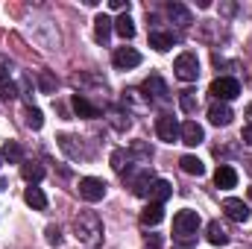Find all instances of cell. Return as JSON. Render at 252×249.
Returning <instances> with one entry per match:
<instances>
[{"label": "cell", "mask_w": 252, "mask_h": 249, "mask_svg": "<svg viewBox=\"0 0 252 249\" xmlns=\"http://www.w3.org/2000/svg\"><path fill=\"white\" fill-rule=\"evenodd\" d=\"M147 196H153V202H158V205H161L164 199H170V196H173V185H170L167 179H156V182L150 185V193H147Z\"/></svg>", "instance_id": "16"}, {"label": "cell", "mask_w": 252, "mask_h": 249, "mask_svg": "<svg viewBox=\"0 0 252 249\" xmlns=\"http://www.w3.org/2000/svg\"><path fill=\"white\" fill-rule=\"evenodd\" d=\"M9 67H12L9 56H0V79H3V76H9Z\"/></svg>", "instance_id": "35"}, {"label": "cell", "mask_w": 252, "mask_h": 249, "mask_svg": "<svg viewBox=\"0 0 252 249\" xmlns=\"http://www.w3.org/2000/svg\"><path fill=\"white\" fill-rule=\"evenodd\" d=\"M0 158H3V156H0Z\"/></svg>", "instance_id": "39"}, {"label": "cell", "mask_w": 252, "mask_h": 249, "mask_svg": "<svg viewBox=\"0 0 252 249\" xmlns=\"http://www.w3.org/2000/svg\"><path fill=\"white\" fill-rule=\"evenodd\" d=\"M208 241H211L214 247H226V244H229V232H226V226H220L217 220H211V223H208Z\"/></svg>", "instance_id": "20"}, {"label": "cell", "mask_w": 252, "mask_h": 249, "mask_svg": "<svg viewBox=\"0 0 252 249\" xmlns=\"http://www.w3.org/2000/svg\"><path fill=\"white\" fill-rule=\"evenodd\" d=\"M223 211H226L232 220H238V223H247V220H250V205H247L244 199H235V196H229V199L223 202Z\"/></svg>", "instance_id": "9"}, {"label": "cell", "mask_w": 252, "mask_h": 249, "mask_svg": "<svg viewBox=\"0 0 252 249\" xmlns=\"http://www.w3.org/2000/svg\"><path fill=\"white\" fill-rule=\"evenodd\" d=\"M173 73H176V79H182V82H193V79L199 76V59H196V53H182V56L173 62Z\"/></svg>", "instance_id": "4"}, {"label": "cell", "mask_w": 252, "mask_h": 249, "mask_svg": "<svg viewBox=\"0 0 252 249\" xmlns=\"http://www.w3.org/2000/svg\"><path fill=\"white\" fill-rule=\"evenodd\" d=\"M179 164H182V170L190 173V176H202V173H205V164H202L196 156H182V161H179Z\"/></svg>", "instance_id": "25"}, {"label": "cell", "mask_w": 252, "mask_h": 249, "mask_svg": "<svg viewBox=\"0 0 252 249\" xmlns=\"http://www.w3.org/2000/svg\"><path fill=\"white\" fill-rule=\"evenodd\" d=\"M79 196L85 202H100L106 196V182L103 179H94V176H85L79 179Z\"/></svg>", "instance_id": "6"}, {"label": "cell", "mask_w": 252, "mask_h": 249, "mask_svg": "<svg viewBox=\"0 0 252 249\" xmlns=\"http://www.w3.org/2000/svg\"><path fill=\"white\" fill-rule=\"evenodd\" d=\"M196 229H199V214L196 211H179L176 217H173V235L179 238V241H190L193 235H196Z\"/></svg>", "instance_id": "2"}, {"label": "cell", "mask_w": 252, "mask_h": 249, "mask_svg": "<svg viewBox=\"0 0 252 249\" xmlns=\"http://www.w3.org/2000/svg\"><path fill=\"white\" fill-rule=\"evenodd\" d=\"M0 97H3V100H15V97H18V85H15L9 76L0 79Z\"/></svg>", "instance_id": "28"}, {"label": "cell", "mask_w": 252, "mask_h": 249, "mask_svg": "<svg viewBox=\"0 0 252 249\" xmlns=\"http://www.w3.org/2000/svg\"><path fill=\"white\" fill-rule=\"evenodd\" d=\"M208 94H214L217 100H235L238 94H241V82L238 79H232V76H220V79H214L211 82V88H208Z\"/></svg>", "instance_id": "5"}, {"label": "cell", "mask_w": 252, "mask_h": 249, "mask_svg": "<svg viewBox=\"0 0 252 249\" xmlns=\"http://www.w3.org/2000/svg\"><path fill=\"white\" fill-rule=\"evenodd\" d=\"M161 220H164V208H161L158 202H150V205L141 211V223H144V226H158Z\"/></svg>", "instance_id": "19"}, {"label": "cell", "mask_w": 252, "mask_h": 249, "mask_svg": "<svg viewBox=\"0 0 252 249\" xmlns=\"http://www.w3.org/2000/svg\"><path fill=\"white\" fill-rule=\"evenodd\" d=\"M232 118H235V115H232V109H229L226 103H214V106L208 109V121L214 126H229Z\"/></svg>", "instance_id": "12"}, {"label": "cell", "mask_w": 252, "mask_h": 249, "mask_svg": "<svg viewBox=\"0 0 252 249\" xmlns=\"http://www.w3.org/2000/svg\"><path fill=\"white\" fill-rule=\"evenodd\" d=\"M150 47H156L158 53H164V50L173 47V35L170 32H150Z\"/></svg>", "instance_id": "23"}, {"label": "cell", "mask_w": 252, "mask_h": 249, "mask_svg": "<svg viewBox=\"0 0 252 249\" xmlns=\"http://www.w3.org/2000/svg\"><path fill=\"white\" fill-rule=\"evenodd\" d=\"M150 185H153V173H150V170H144V173H138V176H129V187H132V193H138V196H147V193H150Z\"/></svg>", "instance_id": "17"}, {"label": "cell", "mask_w": 252, "mask_h": 249, "mask_svg": "<svg viewBox=\"0 0 252 249\" xmlns=\"http://www.w3.org/2000/svg\"><path fill=\"white\" fill-rule=\"evenodd\" d=\"M214 185L217 187H235L238 185V173H235V167H229V164H220L217 167V173H214Z\"/></svg>", "instance_id": "15"}, {"label": "cell", "mask_w": 252, "mask_h": 249, "mask_svg": "<svg viewBox=\"0 0 252 249\" xmlns=\"http://www.w3.org/2000/svg\"><path fill=\"white\" fill-rule=\"evenodd\" d=\"M179 138H182V144L196 147V144H202V141H205V132H202V126L196 124V121H185L182 129H179Z\"/></svg>", "instance_id": "8"}, {"label": "cell", "mask_w": 252, "mask_h": 249, "mask_svg": "<svg viewBox=\"0 0 252 249\" xmlns=\"http://www.w3.org/2000/svg\"><path fill=\"white\" fill-rule=\"evenodd\" d=\"M109 6L118 12H129V0H109Z\"/></svg>", "instance_id": "34"}, {"label": "cell", "mask_w": 252, "mask_h": 249, "mask_svg": "<svg viewBox=\"0 0 252 249\" xmlns=\"http://www.w3.org/2000/svg\"><path fill=\"white\" fill-rule=\"evenodd\" d=\"M24 202L32 205L35 211H44V208H47V196H44V190L35 187V185H30L27 190H24Z\"/></svg>", "instance_id": "18"}, {"label": "cell", "mask_w": 252, "mask_h": 249, "mask_svg": "<svg viewBox=\"0 0 252 249\" xmlns=\"http://www.w3.org/2000/svg\"><path fill=\"white\" fill-rule=\"evenodd\" d=\"M38 85H41V91H47V94H50V91L56 88V79H53V76H50V73L44 70V73L38 76Z\"/></svg>", "instance_id": "30"}, {"label": "cell", "mask_w": 252, "mask_h": 249, "mask_svg": "<svg viewBox=\"0 0 252 249\" xmlns=\"http://www.w3.org/2000/svg\"><path fill=\"white\" fill-rule=\"evenodd\" d=\"M115 32H118L121 38H132V35H135V21H132L126 12L118 18V21H115Z\"/></svg>", "instance_id": "24"}, {"label": "cell", "mask_w": 252, "mask_h": 249, "mask_svg": "<svg viewBox=\"0 0 252 249\" xmlns=\"http://www.w3.org/2000/svg\"><path fill=\"white\" fill-rule=\"evenodd\" d=\"M21 176L32 185V182H41L44 179V167L41 164H35V161H27V164H21Z\"/></svg>", "instance_id": "22"}, {"label": "cell", "mask_w": 252, "mask_h": 249, "mask_svg": "<svg viewBox=\"0 0 252 249\" xmlns=\"http://www.w3.org/2000/svg\"><path fill=\"white\" fill-rule=\"evenodd\" d=\"M138 64H141V53H138V50H132V47L115 50V67L129 70V67H138Z\"/></svg>", "instance_id": "10"}, {"label": "cell", "mask_w": 252, "mask_h": 249, "mask_svg": "<svg viewBox=\"0 0 252 249\" xmlns=\"http://www.w3.org/2000/svg\"><path fill=\"white\" fill-rule=\"evenodd\" d=\"M161 247V238L158 235H147V249H158Z\"/></svg>", "instance_id": "36"}, {"label": "cell", "mask_w": 252, "mask_h": 249, "mask_svg": "<svg viewBox=\"0 0 252 249\" xmlns=\"http://www.w3.org/2000/svg\"><path fill=\"white\" fill-rule=\"evenodd\" d=\"M0 156H3L9 164H21L24 150H21V144H18V141H6V144H3V150H0Z\"/></svg>", "instance_id": "21"}, {"label": "cell", "mask_w": 252, "mask_h": 249, "mask_svg": "<svg viewBox=\"0 0 252 249\" xmlns=\"http://www.w3.org/2000/svg\"><path fill=\"white\" fill-rule=\"evenodd\" d=\"M132 153H138V156H144V158H150V156H153V150H150L144 141H132Z\"/></svg>", "instance_id": "32"}, {"label": "cell", "mask_w": 252, "mask_h": 249, "mask_svg": "<svg viewBox=\"0 0 252 249\" xmlns=\"http://www.w3.org/2000/svg\"><path fill=\"white\" fill-rule=\"evenodd\" d=\"M167 15H170V21H173L176 27H182V30L193 24V15H190L182 3H170V6H167Z\"/></svg>", "instance_id": "14"}, {"label": "cell", "mask_w": 252, "mask_h": 249, "mask_svg": "<svg viewBox=\"0 0 252 249\" xmlns=\"http://www.w3.org/2000/svg\"><path fill=\"white\" fill-rule=\"evenodd\" d=\"M250 199H252V187H250Z\"/></svg>", "instance_id": "38"}, {"label": "cell", "mask_w": 252, "mask_h": 249, "mask_svg": "<svg viewBox=\"0 0 252 249\" xmlns=\"http://www.w3.org/2000/svg\"><path fill=\"white\" fill-rule=\"evenodd\" d=\"M73 232L85 247H97L103 241V223L94 211H79L76 220H73Z\"/></svg>", "instance_id": "1"}, {"label": "cell", "mask_w": 252, "mask_h": 249, "mask_svg": "<svg viewBox=\"0 0 252 249\" xmlns=\"http://www.w3.org/2000/svg\"><path fill=\"white\" fill-rule=\"evenodd\" d=\"M141 91H144V97L153 100V103H170V88H167V82H164L158 73H150V76L144 79Z\"/></svg>", "instance_id": "3"}, {"label": "cell", "mask_w": 252, "mask_h": 249, "mask_svg": "<svg viewBox=\"0 0 252 249\" xmlns=\"http://www.w3.org/2000/svg\"><path fill=\"white\" fill-rule=\"evenodd\" d=\"M112 30H115V21H112L109 15H97V18H94V38H97L100 44H106V41H109Z\"/></svg>", "instance_id": "13"}, {"label": "cell", "mask_w": 252, "mask_h": 249, "mask_svg": "<svg viewBox=\"0 0 252 249\" xmlns=\"http://www.w3.org/2000/svg\"><path fill=\"white\" fill-rule=\"evenodd\" d=\"M179 106H182L185 115H193V112H196V94H193V91H182V94H179Z\"/></svg>", "instance_id": "27"}, {"label": "cell", "mask_w": 252, "mask_h": 249, "mask_svg": "<svg viewBox=\"0 0 252 249\" xmlns=\"http://www.w3.org/2000/svg\"><path fill=\"white\" fill-rule=\"evenodd\" d=\"M47 244L50 247H62V232L56 226H47Z\"/></svg>", "instance_id": "31"}, {"label": "cell", "mask_w": 252, "mask_h": 249, "mask_svg": "<svg viewBox=\"0 0 252 249\" xmlns=\"http://www.w3.org/2000/svg\"><path fill=\"white\" fill-rule=\"evenodd\" d=\"M241 138H244V144H250V147H252V126H244Z\"/></svg>", "instance_id": "37"}, {"label": "cell", "mask_w": 252, "mask_h": 249, "mask_svg": "<svg viewBox=\"0 0 252 249\" xmlns=\"http://www.w3.org/2000/svg\"><path fill=\"white\" fill-rule=\"evenodd\" d=\"M179 129H182V126L176 124L170 115H161V118L156 121V132H158V138L167 141V144H173V141L179 138Z\"/></svg>", "instance_id": "7"}, {"label": "cell", "mask_w": 252, "mask_h": 249, "mask_svg": "<svg viewBox=\"0 0 252 249\" xmlns=\"http://www.w3.org/2000/svg\"><path fill=\"white\" fill-rule=\"evenodd\" d=\"M70 106H73L76 118H85V121H94V118H100V109H97V106H91V103H88L85 97H79V94H73Z\"/></svg>", "instance_id": "11"}, {"label": "cell", "mask_w": 252, "mask_h": 249, "mask_svg": "<svg viewBox=\"0 0 252 249\" xmlns=\"http://www.w3.org/2000/svg\"><path fill=\"white\" fill-rule=\"evenodd\" d=\"M112 167H115L118 173H124V150H115V153H112Z\"/></svg>", "instance_id": "33"}, {"label": "cell", "mask_w": 252, "mask_h": 249, "mask_svg": "<svg viewBox=\"0 0 252 249\" xmlns=\"http://www.w3.org/2000/svg\"><path fill=\"white\" fill-rule=\"evenodd\" d=\"M27 126H30V129H41V126H44V115L30 106V109H27Z\"/></svg>", "instance_id": "29"}, {"label": "cell", "mask_w": 252, "mask_h": 249, "mask_svg": "<svg viewBox=\"0 0 252 249\" xmlns=\"http://www.w3.org/2000/svg\"><path fill=\"white\" fill-rule=\"evenodd\" d=\"M59 147H62V150L67 153V156H70V158H73V161H76V158H85V153H82V147H76L70 135H59Z\"/></svg>", "instance_id": "26"}]
</instances>
